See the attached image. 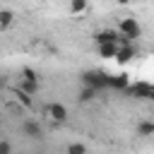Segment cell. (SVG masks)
I'll return each instance as SVG.
<instances>
[{"label": "cell", "mask_w": 154, "mask_h": 154, "mask_svg": "<svg viewBox=\"0 0 154 154\" xmlns=\"http://www.w3.org/2000/svg\"><path fill=\"white\" fill-rule=\"evenodd\" d=\"M82 82L89 84V87H94L96 91H101V89L108 87V75L101 72V70H87V72L82 75Z\"/></svg>", "instance_id": "obj_1"}, {"label": "cell", "mask_w": 154, "mask_h": 154, "mask_svg": "<svg viewBox=\"0 0 154 154\" xmlns=\"http://www.w3.org/2000/svg\"><path fill=\"white\" fill-rule=\"evenodd\" d=\"M118 34H123V36H128V38L132 41V38H140V36H142V26H140L137 19L128 17V19H120V24H118Z\"/></svg>", "instance_id": "obj_2"}, {"label": "cell", "mask_w": 154, "mask_h": 154, "mask_svg": "<svg viewBox=\"0 0 154 154\" xmlns=\"http://www.w3.org/2000/svg\"><path fill=\"white\" fill-rule=\"evenodd\" d=\"M125 91L135 94L137 99H152V96H154V87H152L149 82H135V84H128Z\"/></svg>", "instance_id": "obj_3"}, {"label": "cell", "mask_w": 154, "mask_h": 154, "mask_svg": "<svg viewBox=\"0 0 154 154\" xmlns=\"http://www.w3.org/2000/svg\"><path fill=\"white\" fill-rule=\"evenodd\" d=\"M43 113H46L53 123H65V120H67V108H65L63 103H51Z\"/></svg>", "instance_id": "obj_4"}, {"label": "cell", "mask_w": 154, "mask_h": 154, "mask_svg": "<svg viewBox=\"0 0 154 154\" xmlns=\"http://www.w3.org/2000/svg\"><path fill=\"white\" fill-rule=\"evenodd\" d=\"M135 55H137L135 46H132V43H125V46H118V51H116L113 60H118L120 65H125V63H130V60H132Z\"/></svg>", "instance_id": "obj_5"}, {"label": "cell", "mask_w": 154, "mask_h": 154, "mask_svg": "<svg viewBox=\"0 0 154 154\" xmlns=\"http://www.w3.org/2000/svg\"><path fill=\"white\" fill-rule=\"evenodd\" d=\"M22 135L29 137V140H38V137L43 135V130H41L38 120H24V123H22Z\"/></svg>", "instance_id": "obj_6"}, {"label": "cell", "mask_w": 154, "mask_h": 154, "mask_svg": "<svg viewBox=\"0 0 154 154\" xmlns=\"http://www.w3.org/2000/svg\"><path fill=\"white\" fill-rule=\"evenodd\" d=\"M116 38H118V31H113V29H103V31H96L94 43L101 46V43H111V41H116Z\"/></svg>", "instance_id": "obj_7"}, {"label": "cell", "mask_w": 154, "mask_h": 154, "mask_svg": "<svg viewBox=\"0 0 154 154\" xmlns=\"http://www.w3.org/2000/svg\"><path fill=\"white\" fill-rule=\"evenodd\" d=\"M130 84V77L125 75V72H120V75H108V87H113V89H125Z\"/></svg>", "instance_id": "obj_8"}, {"label": "cell", "mask_w": 154, "mask_h": 154, "mask_svg": "<svg viewBox=\"0 0 154 154\" xmlns=\"http://www.w3.org/2000/svg\"><path fill=\"white\" fill-rule=\"evenodd\" d=\"M96 51H99L101 58H113L116 51H118V43H116V41H111V43H101V46H96Z\"/></svg>", "instance_id": "obj_9"}, {"label": "cell", "mask_w": 154, "mask_h": 154, "mask_svg": "<svg viewBox=\"0 0 154 154\" xmlns=\"http://www.w3.org/2000/svg\"><path fill=\"white\" fill-rule=\"evenodd\" d=\"M38 87H41V79H19V89H24L31 96L38 91Z\"/></svg>", "instance_id": "obj_10"}, {"label": "cell", "mask_w": 154, "mask_h": 154, "mask_svg": "<svg viewBox=\"0 0 154 154\" xmlns=\"http://www.w3.org/2000/svg\"><path fill=\"white\" fill-rule=\"evenodd\" d=\"M135 132H137L140 137H152V135H154V123H152V120H140Z\"/></svg>", "instance_id": "obj_11"}, {"label": "cell", "mask_w": 154, "mask_h": 154, "mask_svg": "<svg viewBox=\"0 0 154 154\" xmlns=\"http://www.w3.org/2000/svg\"><path fill=\"white\" fill-rule=\"evenodd\" d=\"M96 96H99V91H96L94 87H89V84H84V89L79 91V101H82V103H87V101H94Z\"/></svg>", "instance_id": "obj_12"}, {"label": "cell", "mask_w": 154, "mask_h": 154, "mask_svg": "<svg viewBox=\"0 0 154 154\" xmlns=\"http://www.w3.org/2000/svg\"><path fill=\"white\" fill-rule=\"evenodd\" d=\"M14 101H19L24 108H31V94H26V91L19 89V87L14 89Z\"/></svg>", "instance_id": "obj_13"}, {"label": "cell", "mask_w": 154, "mask_h": 154, "mask_svg": "<svg viewBox=\"0 0 154 154\" xmlns=\"http://www.w3.org/2000/svg\"><path fill=\"white\" fill-rule=\"evenodd\" d=\"M14 24V12L12 10H0V29H7Z\"/></svg>", "instance_id": "obj_14"}, {"label": "cell", "mask_w": 154, "mask_h": 154, "mask_svg": "<svg viewBox=\"0 0 154 154\" xmlns=\"http://www.w3.org/2000/svg\"><path fill=\"white\" fill-rule=\"evenodd\" d=\"M87 7H89V0H70V12H72V14L87 12Z\"/></svg>", "instance_id": "obj_15"}, {"label": "cell", "mask_w": 154, "mask_h": 154, "mask_svg": "<svg viewBox=\"0 0 154 154\" xmlns=\"http://www.w3.org/2000/svg\"><path fill=\"white\" fill-rule=\"evenodd\" d=\"M87 152V147L82 144V142H72V144H67V154H84Z\"/></svg>", "instance_id": "obj_16"}, {"label": "cell", "mask_w": 154, "mask_h": 154, "mask_svg": "<svg viewBox=\"0 0 154 154\" xmlns=\"http://www.w3.org/2000/svg\"><path fill=\"white\" fill-rule=\"evenodd\" d=\"M22 79H38V72L34 67H22Z\"/></svg>", "instance_id": "obj_17"}, {"label": "cell", "mask_w": 154, "mask_h": 154, "mask_svg": "<svg viewBox=\"0 0 154 154\" xmlns=\"http://www.w3.org/2000/svg\"><path fill=\"white\" fill-rule=\"evenodd\" d=\"M12 152V144L10 142H0V154H10Z\"/></svg>", "instance_id": "obj_18"}, {"label": "cell", "mask_w": 154, "mask_h": 154, "mask_svg": "<svg viewBox=\"0 0 154 154\" xmlns=\"http://www.w3.org/2000/svg\"><path fill=\"white\" fill-rule=\"evenodd\" d=\"M116 2H118V5H120V7H125V5H130V2H132V0H116Z\"/></svg>", "instance_id": "obj_19"}, {"label": "cell", "mask_w": 154, "mask_h": 154, "mask_svg": "<svg viewBox=\"0 0 154 154\" xmlns=\"http://www.w3.org/2000/svg\"><path fill=\"white\" fill-rule=\"evenodd\" d=\"M5 84H7V79H5L2 75H0V87H5Z\"/></svg>", "instance_id": "obj_20"}, {"label": "cell", "mask_w": 154, "mask_h": 154, "mask_svg": "<svg viewBox=\"0 0 154 154\" xmlns=\"http://www.w3.org/2000/svg\"><path fill=\"white\" fill-rule=\"evenodd\" d=\"M132 2H137V0H132Z\"/></svg>", "instance_id": "obj_21"}]
</instances>
